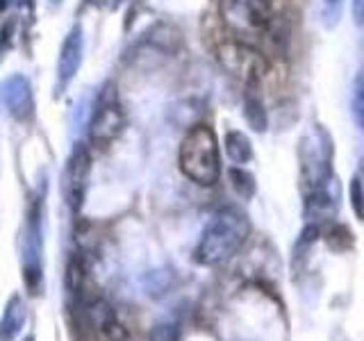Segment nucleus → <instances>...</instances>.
I'll return each instance as SVG.
<instances>
[{"instance_id":"f257e3e1","label":"nucleus","mask_w":364,"mask_h":341,"mask_svg":"<svg viewBox=\"0 0 364 341\" xmlns=\"http://www.w3.org/2000/svg\"><path fill=\"white\" fill-rule=\"evenodd\" d=\"M250 234V221L237 207H223L212 216V221L200 234L193 250V259L200 266H219L239 253Z\"/></svg>"},{"instance_id":"f03ea898","label":"nucleus","mask_w":364,"mask_h":341,"mask_svg":"<svg viewBox=\"0 0 364 341\" xmlns=\"http://www.w3.org/2000/svg\"><path fill=\"white\" fill-rule=\"evenodd\" d=\"M182 175L198 187H214L221 178L219 139L210 125L198 123L189 128L178 151Z\"/></svg>"},{"instance_id":"7ed1b4c3","label":"nucleus","mask_w":364,"mask_h":341,"mask_svg":"<svg viewBox=\"0 0 364 341\" xmlns=\"http://www.w3.org/2000/svg\"><path fill=\"white\" fill-rule=\"evenodd\" d=\"M43 198L46 187L30 196L21 234V278L34 298L43 293Z\"/></svg>"},{"instance_id":"20e7f679","label":"nucleus","mask_w":364,"mask_h":341,"mask_svg":"<svg viewBox=\"0 0 364 341\" xmlns=\"http://www.w3.org/2000/svg\"><path fill=\"white\" fill-rule=\"evenodd\" d=\"M333 136L326 130V125L314 123L310 130L301 136L299 157H301V178L305 193H310L318 187H326L335 180L333 173Z\"/></svg>"},{"instance_id":"39448f33","label":"nucleus","mask_w":364,"mask_h":341,"mask_svg":"<svg viewBox=\"0 0 364 341\" xmlns=\"http://www.w3.org/2000/svg\"><path fill=\"white\" fill-rule=\"evenodd\" d=\"M219 14L223 26L239 37L264 32L271 23L269 0H221Z\"/></svg>"},{"instance_id":"423d86ee","label":"nucleus","mask_w":364,"mask_h":341,"mask_svg":"<svg viewBox=\"0 0 364 341\" xmlns=\"http://www.w3.org/2000/svg\"><path fill=\"white\" fill-rule=\"evenodd\" d=\"M123 130H125V114L117 96V87L107 85L100 91L94 114H91L89 136L96 146H109L114 139H119Z\"/></svg>"},{"instance_id":"0eeeda50","label":"nucleus","mask_w":364,"mask_h":341,"mask_svg":"<svg viewBox=\"0 0 364 341\" xmlns=\"http://www.w3.org/2000/svg\"><path fill=\"white\" fill-rule=\"evenodd\" d=\"M219 62L232 77L242 80V82H262L269 73V62L259 50L250 48L246 43L228 41L219 48Z\"/></svg>"},{"instance_id":"6e6552de","label":"nucleus","mask_w":364,"mask_h":341,"mask_svg":"<svg viewBox=\"0 0 364 341\" xmlns=\"http://www.w3.org/2000/svg\"><path fill=\"white\" fill-rule=\"evenodd\" d=\"M89 178H91V153L85 144H77L66 159L64 175H62V193L68 210L73 214L82 210V205L87 200Z\"/></svg>"},{"instance_id":"1a4fd4ad","label":"nucleus","mask_w":364,"mask_h":341,"mask_svg":"<svg viewBox=\"0 0 364 341\" xmlns=\"http://www.w3.org/2000/svg\"><path fill=\"white\" fill-rule=\"evenodd\" d=\"M82 53H85V34L82 26L75 23V26L68 30V34L62 41L60 48V60H57V80H55V98L64 96V91L68 85L73 82L80 66H82Z\"/></svg>"},{"instance_id":"9d476101","label":"nucleus","mask_w":364,"mask_h":341,"mask_svg":"<svg viewBox=\"0 0 364 341\" xmlns=\"http://www.w3.org/2000/svg\"><path fill=\"white\" fill-rule=\"evenodd\" d=\"M85 312L89 318V325L100 341H128V328L123 325L117 310L98 296H89L85 301Z\"/></svg>"},{"instance_id":"9b49d317","label":"nucleus","mask_w":364,"mask_h":341,"mask_svg":"<svg viewBox=\"0 0 364 341\" xmlns=\"http://www.w3.org/2000/svg\"><path fill=\"white\" fill-rule=\"evenodd\" d=\"M0 96H3L11 119H16L18 123H30L34 119V94L26 75H9L0 87Z\"/></svg>"},{"instance_id":"f8f14e48","label":"nucleus","mask_w":364,"mask_h":341,"mask_svg":"<svg viewBox=\"0 0 364 341\" xmlns=\"http://www.w3.org/2000/svg\"><path fill=\"white\" fill-rule=\"evenodd\" d=\"M28 323V303L14 291L7 298L3 314H0V341H16Z\"/></svg>"},{"instance_id":"ddd939ff","label":"nucleus","mask_w":364,"mask_h":341,"mask_svg":"<svg viewBox=\"0 0 364 341\" xmlns=\"http://www.w3.org/2000/svg\"><path fill=\"white\" fill-rule=\"evenodd\" d=\"M244 119H246L248 128L253 130V132H267V128H269V114H267L264 98H262V82L246 85Z\"/></svg>"},{"instance_id":"4468645a","label":"nucleus","mask_w":364,"mask_h":341,"mask_svg":"<svg viewBox=\"0 0 364 341\" xmlns=\"http://www.w3.org/2000/svg\"><path fill=\"white\" fill-rule=\"evenodd\" d=\"M225 155L235 166H244L248 162H253V144L242 130H228L225 132Z\"/></svg>"},{"instance_id":"2eb2a0df","label":"nucleus","mask_w":364,"mask_h":341,"mask_svg":"<svg viewBox=\"0 0 364 341\" xmlns=\"http://www.w3.org/2000/svg\"><path fill=\"white\" fill-rule=\"evenodd\" d=\"M321 237L328 244L330 250H337V253H346V250L353 248L355 239H353V232L344 223H326L321 227Z\"/></svg>"},{"instance_id":"dca6fc26","label":"nucleus","mask_w":364,"mask_h":341,"mask_svg":"<svg viewBox=\"0 0 364 341\" xmlns=\"http://www.w3.org/2000/svg\"><path fill=\"white\" fill-rule=\"evenodd\" d=\"M228 180H230V187L235 189V193L239 198L250 200L255 196L257 182H255V175L250 173V170H246L242 166H230L228 168Z\"/></svg>"},{"instance_id":"f3484780","label":"nucleus","mask_w":364,"mask_h":341,"mask_svg":"<svg viewBox=\"0 0 364 341\" xmlns=\"http://www.w3.org/2000/svg\"><path fill=\"white\" fill-rule=\"evenodd\" d=\"M353 117L364 130V71H360L355 82H353Z\"/></svg>"},{"instance_id":"a211bd4d","label":"nucleus","mask_w":364,"mask_h":341,"mask_svg":"<svg viewBox=\"0 0 364 341\" xmlns=\"http://www.w3.org/2000/svg\"><path fill=\"white\" fill-rule=\"evenodd\" d=\"M148 341H180V328L171 321H159L151 328Z\"/></svg>"},{"instance_id":"6ab92c4d","label":"nucleus","mask_w":364,"mask_h":341,"mask_svg":"<svg viewBox=\"0 0 364 341\" xmlns=\"http://www.w3.org/2000/svg\"><path fill=\"white\" fill-rule=\"evenodd\" d=\"M350 205H353V212L358 214V219L364 221V185H362V180L355 175L350 180Z\"/></svg>"},{"instance_id":"aec40b11","label":"nucleus","mask_w":364,"mask_h":341,"mask_svg":"<svg viewBox=\"0 0 364 341\" xmlns=\"http://www.w3.org/2000/svg\"><path fill=\"white\" fill-rule=\"evenodd\" d=\"M14 28H16V18H7L3 26H0V57L11 48V41H14Z\"/></svg>"},{"instance_id":"412c9836","label":"nucleus","mask_w":364,"mask_h":341,"mask_svg":"<svg viewBox=\"0 0 364 341\" xmlns=\"http://www.w3.org/2000/svg\"><path fill=\"white\" fill-rule=\"evenodd\" d=\"M87 3L94 7H100V9H112L119 5V0H87Z\"/></svg>"},{"instance_id":"4be33fe9","label":"nucleus","mask_w":364,"mask_h":341,"mask_svg":"<svg viewBox=\"0 0 364 341\" xmlns=\"http://www.w3.org/2000/svg\"><path fill=\"white\" fill-rule=\"evenodd\" d=\"M353 16L355 21H364V0H353Z\"/></svg>"},{"instance_id":"5701e85b","label":"nucleus","mask_w":364,"mask_h":341,"mask_svg":"<svg viewBox=\"0 0 364 341\" xmlns=\"http://www.w3.org/2000/svg\"><path fill=\"white\" fill-rule=\"evenodd\" d=\"M9 7H11V0H0V14H5Z\"/></svg>"},{"instance_id":"b1692460","label":"nucleus","mask_w":364,"mask_h":341,"mask_svg":"<svg viewBox=\"0 0 364 341\" xmlns=\"http://www.w3.org/2000/svg\"><path fill=\"white\" fill-rule=\"evenodd\" d=\"M62 3H64V0H48V5H50L53 9H55V7H60Z\"/></svg>"},{"instance_id":"393cba45","label":"nucleus","mask_w":364,"mask_h":341,"mask_svg":"<svg viewBox=\"0 0 364 341\" xmlns=\"http://www.w3.org/2000/svg\"><path fill=\"white\" fill-rule=\"evenodd\" d=\"M21 341H37V337H34V332H30V335H26Z\"/></svg>"},{"instance_id":"a878e982","label":"nucleus","mask_w":364,"mask_h":341,"mask_svg":"<svg viewBox=\"0 0 364 341\" xmlns=\"http://www.w3.org/2000/svg\"><path fill=\"white\" fill-rule=\"evenodd\" d=\"M326 3H339V0H326Z\"/></svg>"},{"instance_id":"bb28decb","label":"nucleus","mask_w":364,"mask_h":341,"mask_svg":"<svg viewBox=\"0 0 364 341\" xmlns=\"http://www.w3.org/2000/svg\"><path fill=\"white\" fill-rule=\"evenodd\" d=\"M362 173H364V162H362Z\"/></svg>"}]
</instances>
